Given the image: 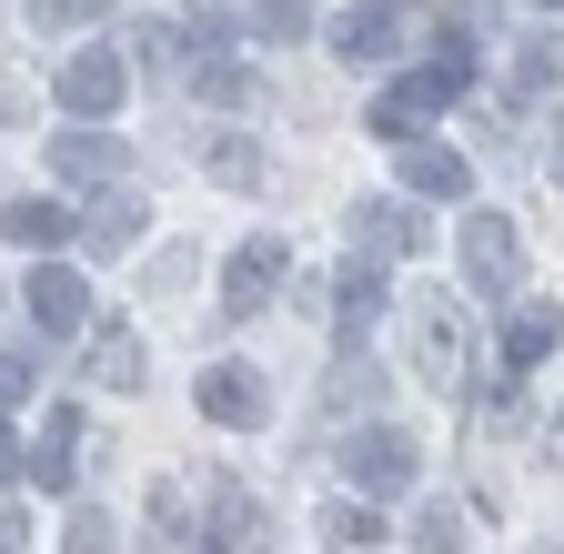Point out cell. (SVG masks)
Instances as JSON below:
<instances>
[{
  "label": "cell",
  "mask_w": 564,
  "mask_h": 554,
  "mask_svg": "<svg viewBox=\"0 0 564 554\" xmlns=\"http://www.w3.org/2000/svg\"><path fill=\"white\" fill-rule=\"evenodd\" d=\"M454 252H464V283H474L484 303L524 283V232H514L505 213H464V232H454Z\"/></svg>",
  "instance_id": "6da1fadb"
},
{
  "label": "cell",
  "mask_w": 564,
  "mask_h": 554,
  "mask_svg": "<svg viewBox=\"0 0 564 554\" xmlns=\"http://www.w3.org/2000/svg\"><path fill=\"white\" fill-rule=\"evenodd\" d=\"M343 474H352V495H413V474H423V454H413V434H393V424H373V434H352L343 444Z\"/></svg>",
  "instance_id": "7a4b0ae2"
},
{
  "label": "cell",
  "mask_w": 564,
  "mask_h": 554,
  "mask_svg": "<svg viewBox=\"0 0 564 554\" xmlns=\"http://www.w3.org/2000/svg\"><path fill=\"white\" fill-rule=\"evenodd\" d=\"M121 91H131V61H121V51H82V61H61V111L101 121V111H121Z\"/></svg>",
  "instance_id": "3957f363"
},
{
  "label": "cell",
  "mask_w": 564,
  "mask_h": 554,
  "mask_svg": "<svg viewBox=\"0 0 564 554\" xmlns=\"http://www.w3.org/2000/svg\"><path fill=\"white\" fill-rule=\"evenodd\" d=\"M192 403L212 413V424H232V434H252L262 413H272V393H262V373H252V363H212V373L192 383Z\"/></svg>",
  "instance_id": "277c9868"
},
{
  "label": "cell",
  "mask_w": 564,
  "mask_h": 554,
  "mask_svg": "<svg viewBox=\"0 0 564 554\" xmlns=\"http://www.w3.org/2000/svg\"><path fill=\"white\" fill-rule=\"evenodd\" d=\"M272 283H282V232H252V242L232 252V272H223V313L252 323V313L272 303Z\"/></svg>",
  "instance_id": "5b68a950"
},
{
  "label": "cell",
  "mask_w": 564,
  "mask_h": 554,
  "mask_svg": "<svg viewBox=\"0 0 564 554\" xmlns=\"http://www.w3.org/2000/svg\"><path fill=\"white\" fill-rule=\"evenodd\" d=\"M21 303H31V323H41V343H61V333L91 323V283H82V272H51V262L21 283Z\"/></svg>",
  "instance_id": "8992f818"
},
{
  "label": "cell",
  "mask_w": 564,
  "mask_h": 554,
  "mask_svg": "<svg viewBox=\"0 0 564 554\" xmlns=\"http://www.w3.org/2000/svg\"><path fill=\"white\" fill-rule=\"evenodd\" d=\"M413 363H423V383H464V363H474V333L454 323V313H413Z\"/></svg>",
  "instance_id": "52a82bcc"
},
{
  "label": "cell",
  "mask_w": 564,
  "mask_h": 554,
  "mask_svg": "<svg viewBox=\"0 0 564 554\" xmlns=\"http://www.w3.org/2000/svg\"><path fill=\"white\" fill-rule=\"evenodd\" d=\"M352 252H373V262L423 252V213L413 202H364V213H352Z\"/></svg>",
  "instance_id": "ba28073f"
},
{
  "label": "cell",
  "mask_w": 564,
  "mask_h": 554,
  "mask_svg": "<svg viewBox=\"0 0 564 554\" xmlns=\"http://www.w3.org/2000/svg\"><path fill=\"white\" fill-rule=\"evenodd\" d=\"M464 91H474V51L444 31V41H434V61L403 82V101H413V111H444V101H464Z\"/></svg>",
  "instance_id": "9c48e42d"
},
{
  "label": "cell",
  "mask_w": 564,
  "mask_h": 554,
  "mask_svg": "<svg viewBox=\"0 0 564 554\" xmlns=\"http://www.w3.org/2000/svg\"><path fill=\"white\" fill-rule=\"evenodd\" d=\"M333 293H343V303H333V333H343V354H364V333L383 323V272H373V252L352 262L343 283H333Z\"/></svg>",
  "instance_id": "30bf717a"
},
{
  "label": "cell",
  "mask_w": 564,
  "mask_h": 554,
  "mask_svg": "<svg viewBox=\"0 0 564 554\" xmlns=\"http://www.w3.org/2000/svg\"><path fill=\"white\" fill-rule=\"evenodd\" d=\"M393 152H403V192H423V202L474 192V162H464V152H444V142H393Z\"/></svg>",
  "instance_id": "8fae6325"
},
{
  "label": "cell",
  "mask_w": 564,
  "mask_h": 554,
  "mask_svg": "<svg viewBox=\"0 0 564 554\" xmlns=\"http://www.w3.org/2000/svg\"><path fill=\"white\" fill-rule=\"evenodd\" d=\"M82 232H91V252H111V262H121V252H131L141 232H152V202H141V192H101Z\"/></svg>",
  "instance_id": "7c38bea8"
},
{
  "label": "cell",
  "mask_w": 564,
  "mask_h": 554,
  "mask_svg": "<svg viewBox=\"0 0 564 554\" xmlns=\"http://www.w3.org/2000/svg\"><path fill=\"white\" fill-rule=\"evenodd\" d=\"M70 444H82V413H70V403H61V413H51V424H41V444L21 454V474L41 484V495H70Z\"/></svg>",
  "instance_id": "4fadbf2b"
},
{
  "label": "cell",
  "mask_w": 564,
  "mask_h": 554,
  "mask_svg": "<svg viewBox=\"0 0 564 554\" xmlns=\"http://www.w3.org/2000/svg\"><path fill=\"white\" fill-rule=\"evenodd\" d=\"M0 232H11L21 252H61L70 232H82V222H70L61 202H41V192H31V202H11V213H0Z\"/></svg>",
  "instance_id": "5bb4252c"
},
{
  "label": "cell",
  "mask_w": 564,
  "mask_h": 554,
  "mask_svg": "<svg viewBox=\"0 0 564 554\" xmlns=\"http://www.w3.org/2000/svg\"><path fill=\"white\" fill-rule=\"evenodd\" d=\"M554 343H564V313H554V303H524V313L505 323V363H514V373H534Z\"/></svg>",
  "instance_id": "9a60e30c"
},
{
  "label": "cell",
  "mask_w": 564,
  "mask_h": 554,
  "mask_svg": "<svg viewBox=\"0 0 564 554\" xmlns=\"http://www.w3.org/2000/svg\"><path fill=\"white\" fill-rule=\"evenodd\" d=\"M91 383L101 393H141V333H121V323L91 333Z\"/></svg>",
  "instance_id": "2e32d148"
},
{
  "label": "cell",
  "mask_w": 564,
  "mask_h": 554,
  "mask_svg": "<svg viewBox=\"0 0 564 554\" xmlns=\"http://www.w3.org/2000/svg\"><path fill=\"white\" fill-rule=\"evenodd\" d=\"M544 91H564V31H534L514 51V101H544Z\"/></svg>",
  "instance_id": "e0dca14e"
},
{
  "label": "cell",
  "mask_w": 564,
  "mask_h": 554,
  "mask_svg": "<svg viewBox=\"0 0 564 554\" xmlns=\"http://www.w3.org/2000/svg\"><path fill=\"white\" fill-rule=\"evenodd\" d=\"M192 152H202V172H212V182H232V192H252V182H262V152L242 142V131H202Z\"/></svg>",
  "instance_id": "ac0fdd59"
},
{
  "label": "cell",
  "mask_w": 564,
  "mask_h": 554,
  "mask_svg": "<svg viewBox=\"0 0 564 554\" xmlns=\"http://www.w3.org/2000/svg\"><path fill=\"white\" fill-rule=\"evenodd\" d=\"M111 162H121V152L101 142V131H61V142H51V172H61V182H101Z\"/></svg>",
  "instance_id": "d6986e66"
},
{
  "label": "cell",
  "mask_w": 564,
  "mask_h": 554,
  "mask_svg": "<svg viewBox=\"0 0 564 554\" xmlns=\"http://www.w3.org/2000/svg\"><path fill=\"white\" fill-rule=\"evenodd\" d=\"M192 91H202V101H212V111H242V101H252V91H262V82H252V72H242V61H192Z\"/></svg>",
  "instance_id": "ffe728a7"
},
{
  "label": "cell",
  "mask_w": 564,
  "mask_h": 554,
  "mask_svg": "<svg viewBox=\"0 0 564 554\" xmlns=\"http://www.w3.org/2000/svg\"><path fill=\"white\" fill-rule=\"evenodd\" d=\"M323 534H333L343 554H364V544L383 534V514H373V495H364V504H323Z\"/></svg>",
  "instance_id": "44dd1931"
},
{
  "label": "cell",
  "mask_w": 564,
  "mask_h": 554,
  "mask_svg": "<svg viewBox=\"0 0 564 554\" xmlns=\"http://www.w3.org/2000/svg\"><path fill=\"white\" fill-rule=\"evenodd\" d=\"M413 544H423V554H464V514H454V504H423Z\"/></svg>",
  "instance_id": "7402d4cb"
},
{
  "label": "cell",
  "mask_w": 564,
  "mask_h": 554,
  "mask_svg": "<svg viewBox=\"0 0 564 554\" xmlns=\"http://www.w3.org/2000/svg\"><path fill=\"white\" fill-rule=\"evenodd\" d=\"M101 11H111V0H31V31H82Z\"/></svg>",
  "instance_id": "603a6c76"
},
{
  "label": "cell",
  "mask_w": 564,
  "mask_h": 554,
  "mask_svg": "<svg viewBox=\"0 0 564 554\" xmlns=\"http://www.w3.org/2000/svg\"><path fill=\"white\" fill-rule=\"evenodd\" d=\"M373 393H383V373H373V363H343V373H333V413H352V403H373Z\"/></svg>",
  "instance_id": "cb8c5ba5"
},
{
  "label": "cell",
  "mask_w": 564,
  "mask_h": 554,
  "mask_svg": "<svg viewBox=\"0 0 564 554\" xmlns=\"http://www.w3.org/2000/svg\"><path fill=\"white\" fill-rule=\"evenodd\" d=\"M131 51H141V72H172V51H182V41L152 21V31H131Z\"/></svg>",
  "instance_id": "d4e9b609"
},
{
  "label": "cell",
  "mask_w": 564,
  "mask_h": 554,
  "mask_svg": "<svg viewBox=\"0 0 564 554\" xmlns=\"http://www.w3.org/2000/svg\"><path fill=\"white\" fill-rule=\"evenodd\" d=\"M70 554H111V524H101V514H82V524H70Z\"/></svg>",
  "instance_id": "484cf974"
},
{
  "label": "cell",
  "mask_w": 564,
  "mask_h": 554,
  "mask_svg": "<svg viewBox=\"0 0 564 554\" xmlns=\"http://www.w3.org/2000/svg\"><path fill=\"white\" fill-rule=\"evenodd\" d=\"M21 393H31V363H11V354H0V413H11Z\"/></svg>",
  "instance_id": "4316f807"
},
{
  "label": "cell",
  "mask_w": 564,
  "mask_h": 554,
  "mask_svg": "<svg viewBox=\"0 0 564 554\" xmlns=\"http://www.w3.org/2000/svg\"><path fill=\"white\" fill-rule=\"evenodd\" d=\"M21 534H31V514H21V504H0V554H21Z\"/></svg>",
  "instance_id": "83f0119b"
},
{
  "label": "cell",
  "mask_w": 564,
  "mask_h": 554,
  "mask_svg": "<svg viewBox=\"0 0 564 554\" xmlns=\"http://www.w3.org/2000/svg\"><path fill=\"white\" fill-rule=\"evenodd\" d=\"M373 11H393V21H423V11H434V0H373Z\"/></svg>",
  "instance_id": "f1b7e54d"
},
{
  "label": "cell",
  "mask_w": 564,
  "mask_h": 554,
  "mask_svg": "<svg viewBox=\"0 0 564 554\" xmlns=\"http://www.w3.org/2000/svg\"><path fill=\"white\" fill-rule=\"evenodd\" d=\"M0 474H21V444H11V434H0Z\"/></svg>",
  "instance_id": "f546056e"
},
{
  "label": "cell",
  "mask_w": 564,
  "mask_h": 554,
  "mask_svg": "<svg viewBox=\"0 0 564 554\" xmlns=\"http://www.w3.org/2000/svg\"><path fill=\"white\" fill-rule=\"evenodd\" d=\"M554 182H564V142H554Z\"/></svg>",
  "instance_id": "4dcf8cb0"
},
{
  "label": "cell",
  "mask_w": 564,
  "mask_h": 554,
  "mask_svg": "<svg viewBox=\"0 0 564 554\" xmlns=\"http://www.w3.org/2000/svg\"><path fill=\"white\" fill-rule=\"evenodd\" d=\"M534 11H564V0H534Z\"/></svg>",
  "instance_id": "1f68e13d"
}]
</instances>
